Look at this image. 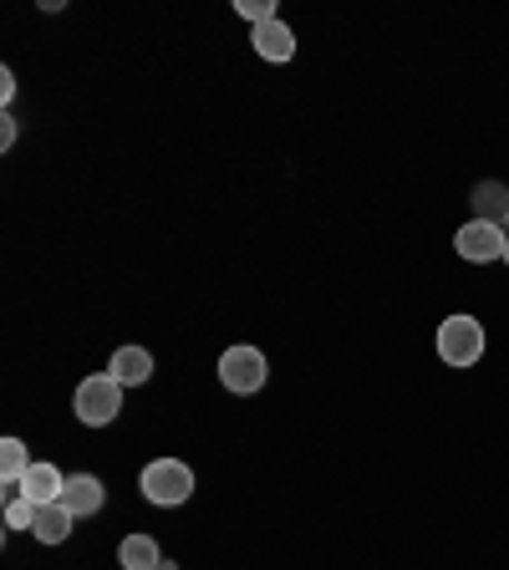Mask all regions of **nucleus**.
Listing matches in <instances>:
<instances>
[{"label": "nucleus", "instance_id": "nucleus-1", "mask_svg": "<svg viewBox=\"0 0 509 570\" xmlns=\"http://www.w3.org/2000/svg\"><path fill=\"white\" fill-rule=\"evenodd\" d=\"M138 489H143V499H148V504H164V510H174V504L194 499V469L184 459H154L138 474Z\"/></svg>", "mask_w": 509, "mask_h": 570}, {"label": "nucleus", "instance_id": "nucleus-2", "mask_svg": "<svg viewBox=\"0 0 509 570\" xmlns=\"http://www.w3.org/2000/svg\"><path fill=\"white\" fill-rule=\"evenodd\" d=\"M123 413V382L112 372H92V377L77 382V417L87 428H107Z\"/></svg>", "mask_w": 509, "mask_h": 570}, {"label": "nucleus", "instance_id": "nucleus-3", "mask_svg": "<svg viewBox=\"0 0 509 570\" xmlns=\"http://www.w3.org/2000/svg\"><path fill=\"white\" fill-rule=\"evenodd\" d=\"M433 346H439V356L449 367H479V356H484V326H479L474 316H449L439 326V336H433Z\"/></svg>", "mask_w": 509, "mask_h": 570}, {"label": "nucleus", "instance_id": "nucleus-4", "mask_svg": "<svg viewBox=\"0 0 509 570\" xmlns=\"http://www.w3.org/2000/svg\"><path fill=\"white\" fill-rule=\"evenodd\" d=\"M265 352L261 346H229V352H219V382H225L235 397H249V392H261L265 387Z\"/></svg>", "mask_w": 509, "mask_h": 570}, {"label": "nucleus", "instance_id": "nucleus-5", "mask_svg": "<svg viewBox=\"0 0 509 570\" xmlns=\"http://www.w3.org/2000/svg\"><path fill=\"white\" fill-rule=\"evenodd\" d=\"M505 225H489V219H469V225L453 235V249H459L463 261H474V265H489L505 255Z\"/></svg>", "mask_w": 509, "mask_h": 570}, {"label": "nucleus", "instance_id": "nucleus-6", "mask_svg": "<svg viewBox=\"0 0 509 570\" xmlns=\"http://www.w3.org/2000/svg\"><path fill=\"white\" fill-rule=\"evenodd\" d=\"M107 372L123 382V387H143V382H154V352L148 346H118Z\"/></svg>", "mask_w": 509, "mask_h": 570}, {"label": "nucleus", "instance_id": "nucleus-7", "mask_svg": "<svg viewBox=\"0 0 509 570\" xmlns=\"http://www.w3.org/2000/svg\"><path fill=\"white\" fill-rule=\"evenodd\" d=\"M249 41H255V51H261L265 61H291V57H296V31H291L281 16L255 26V31H249Z\"/></svg>", "mask_w": 509, "mask_h": 570}, {"label": "nucleus", "instance_id": "nucleus-8", "mask_svg": "<svg viewBox=\"0 0 509 570\" xmlns=\"http://www.w3.org/2000/svg\"><path fill=\"white\" fill-rule=\"evenodd\" d=\"M61 489H67V474H61L57 463H31L21 479V494L31 499V504H57Z\"/></svg>", "mask_w": 509, "mask_h": 570}, {"label": "nucleus", "instance_id": "nucleus-9", "mask_svg": "<svg viewBox=\"0 0 509 570\" xmlns=\"http://www.w3.org/2000/svg\"><path fill=\"white\" fill-rule=\"evenodd\" d=\"M102 499L107 494H102V479H97V474H71L67 489H61V504H67L77 520H87V514L102 510Z\"/></svg>", "mask_w": 509, "mask_h": 570}, {"label": "nucleus", "instance_id": "nucleus-10", "mask_svg": "<svg viewBox=\"0 0 509 570\" xmlns=\"http://www.w3.org/2000/svg\"><path fill=\"white\" fill-rule=\"evenodd\" d=\"M71 524H77V514L67 510V504H36V524H31V534L41 540V546H61L71 534Z\"/></svg>", "mask_w": 509, "mask_h": 570}, {"label": "nucleus", "instance_id": "nucleus-11", "mask_svg": "<svg viewBox=\"0 0 509 570\" xmlns=\"http://www.w3.org/2000/svg\"><path fill=\"white\" fill-rule=\"evenodd\" d=\"M118 566L123 570H158L164 566V550H158L154 534H128L118 546Z\"/></svg>", "mask_w": 509, "mask_h": 570}, {"label": "nucleus", "instance_id": "nucleus-12", "mask_svg": "<svg viewBox=\"0 0 509 570\" xmlns=\"http://www.w3.org/2000/svg\"><path fill=\"white\" fill-rule=\"evenodd\" d=\"M505 214H509V189L505 184H474V219H489V225H505Z\"/></svg>", "mask_w": 509, "mask_h": 570}, {"label": "nucleus", "instance_id": "nucleus-13", "mask_svg": "<svg viewBox=\"0 0 509 570\" xmlns=\"http://www.w3.org/2000/svg\"><path fill=\"white\" fill-rule=\"evenodd\" d=\"M26 469H31V453H26L21 439H6L0 443V484H21Z\"/></svg>", "mask_w": 509, "mask_h": 570}, {"label": "nucleus", "instance_id": "nucleus-14", "mask_svg": "<svg viewBox=\"0 0 509 570\" xmlns=\"http://www.w3.org/2000/svg\"><path fill=\"white\" fill-rule=\"evenodd\" d=\"M36 504L21 494V484H6V530H31Z\"/></svg>", "mask_w": 509, "mask_h": 570}, {"label": "nucleus", "instance_id": "nucleus-15", "mask_svg": "<svg viewBox=\"0 0 509 570\" xmlns=\"http://www.w3.org/2000/svg\"><path fill=\"white\" fill-rule=\"evenodd\" d=\"M235 11L249 16L255 26H261V21H275V6H271V0H235Z\"/></svg>", "mask_w": 509, "mask_h": 570}, {"label": "nucleus", "instance_id": "nucleus-16", "mask_svg": "<svg viewBox=\"0 0 509 570\" xmlns=\"http://www.w3.org/2000/svg\"><path fill=\"white\" fill-rule=\"evenodd\" d=\"M16 132H21V128H16V118H11V112H6V118H0V148H11V142H16Z\"/></svg>", "mask_w": 509, "mask_h": 570}, {"label": "nucleus", "instance_id": "nucleus-17", "mask_svg": "<svg viewBox=\"0 0 509 570\" xmlns=\"http://www.w3.org/2000/svg\"><path fill=\"white\" fill-rule=\"evenodd\" d=\"M11 97H16V71L6 67L0 71V102H11Z\"/></svg>", "mask_w": 509, "mask_h": 570}, {"label": "nucleus", "instance_id": "nucleus-18", "mask_svg": "<svg viewBox=\"0 0 509 570\" xmlns=\"http://www.w3.org/2000/svg\"><path fill=\"white\" fill-rule=\"evenodd\" d=\"M158 570H178V566H174V560H164V566H158Z\"/></svg>", "mask_w": 509, "mask_h": 570}, {"label": "nucleus", "instance_id": "nucleus-19", "mask_svg": "<svg viewBox=\"0 0 509 570\" xmlns=\"http://www.w3.org/2000/svg\"><path fill=\"white\" fill-rule=\"evenodd\" d=\"M499 261H505V265H509V239H505V255H499Z\"/></svg>", "mask_w": 509, "mask_h": 570}, {"label": "nucleus", "instance_id": "nucleus-20", "mask_svg": "<svg viewBox=\"0 0 509 570\" xmlns=\"http://www.w3.org/2000/svg\"><path fill=\"white\" fill-rule=\"evenodd\" d=\"M505 235H509V214H505Z\"/></svg>", "mask_w": 509, "mask_h": 570}]
</instances>
